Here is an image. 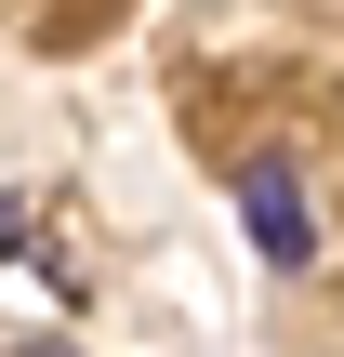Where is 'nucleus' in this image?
<instances>
[{
	"label": "nucleus",
	"instance_id": "f257e3e1",
	"mask_svg": "<svg viewBox=\"0 0 344 357\" xmlns=\"http://www.w3.org/2000/svg\"><path fill=\"white\" fill-rule=\"evenodd\" d=\"M239 212H252V252H265V265H305V252H318V225H305V185H292L278 159H252V172H239Z\"/></svg>",
	"mask_w": 344,
	"mask_h": 357
},
{
	"label": "nucleus",
	"instance_id": "f03ea898",
	"mask_svg": "<svg viewBox=\"0 0 344 357\" xmlns=\"http://www.w3.org/2000/svg\"><path fill=\"white\" fill-rule=\"evenodd\" d=\"M13 357H53V344H40V331H27V344H13Z\"/></svg>",
	"mask_w": 344,
	"mask_h": 357
}]
</instances>
